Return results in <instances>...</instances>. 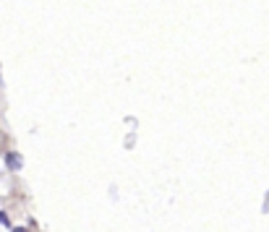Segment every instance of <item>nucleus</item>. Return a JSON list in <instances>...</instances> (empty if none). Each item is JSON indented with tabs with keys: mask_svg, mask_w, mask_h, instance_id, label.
Here are the masks:
<instances>
[{
	"mask_svg": "<svg viewBox=\"0 0 269 232\" xmlns=\"http://www.w3.org/2000/svg\"><path fill=\"white\" fill-rule=\"evenodd\" d=\"M6 162H8V167H11V170H21V165H24V162H21V157H18L16 151H11V154L6 157Z\"/></svg>",
	"mask_w": 269,
	"mask_h": 232,
	"instance_id": "f257e3e1",
	"label": "nucleus"
},
{
	"mask_svg": "<svg viewBox=\"0 0 269 232\" xmlns=\"http://www.w3.org/2000/svg\"><path fill=\"white\" fill-rule=\"evenodd\" d=\"M0 224H8V217H6L3 212H0Z\"/></svg>",
	"mask_w": 269,
	"mask_h": 232,
	"instance_id": "f03ea898",
	"label": "nucleus"
}]
</instances>
